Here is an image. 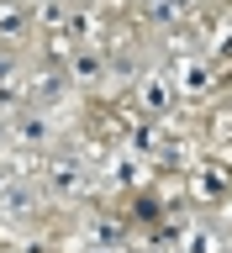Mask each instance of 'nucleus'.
Returning <instances> with one entry per match:
<instances>
[{
    "label": "nucleus",
    "mask_w": 232,
    "mask_h": 253,
    "mask_svg": "<svg viewBox=\"0 0 232 253\" xmlns=\"http://www.w3.org/2000/svg\"><path fill=\"white\" fill-rule=\"evenodd\" d=\"M169 90L185 95V100L211 95V90H217V69H211V58H201V53H180V58H174V74H169Z\"/></svg>",
    "instance_id": "1"
},
{
    "label": "nucleus",
    "mask_w": 232,
    "mask_h": 253,
    "mask_svg": "<svg viewBox=\"0 0 232 253\" xmlns=\"http://www.w3.org/2000/svg\"><path fill=\"white\" fill-rule=\"evenodd\" d=\"M11 142H16V148H27V153H43L47 142H53V122H47V111L21 106V111L11 116Z\"/></svg>",
    "instance_id": "2"
},
{
    "label": "nucleus",
    "mask_w": 232,
    "mask_h": 253,
    "mask_svg": "<svg viewBox=\"0 0 232 253\" xmlns=\"http://www.w3.org/2000/svg\"><path fill=\"white\" fill-rule=\"evenodd\" d=\"M43 190L53 195V201H69V195H79V190H85V164H79V158H47Z\"/></svg>",
    "instance_id": "3"
},
{
    "label": "nucleus",
    "mask_w": 232,
    "mask_h": 253,
    "mask_svg": "<svg viewBox=\"0 0 232 253\" xmlns=\"http://www.w3.org/2000/svg\"><path fill=\"white\" fill-rule=\"evenodd\" d=\"M37 206H43V195H37L32 185H16V179H11V185L0 190V216H5V221H32Z\"/></svg>",
    "instance_id": "4"
},
{
    "label": "nucleus",
    "mask_w": 232,
    "mask_h": 253,
    "mask_svg": "<svg viewBox=\"0 0 232 253\" xmlns=\"http://www.w3.org/2000/svg\"><path fill=\"white\" fill-rule=\"evenodd\" d=\"M138 106L148 111V116H164V111L174 106L169 79H164V74H142V79H138Z\"/></svg>",
    "instance_id": "5"
},
{
    "label": "nucleus",
    "mask_w": 232,
    "mask_h": 253,
    "mask_svg": "<svg viewBox=\"0 0 232 253\" xmlns=\"http://www.w3.org/2000/svg\"><path fill=\"white\" fill-rule=\"evenodd\" d=\"M95 237H100V243H122L127 227H122V221H106V216H100V221H95Z\"/></svg>",
    "instance_id": "6"
},
{
    "label": "nucleus",
    "mask_w": 232,
    "mask_h": 253,
    "mask_svg": "<svg viewBox=\"0 0 232 253\" xmlns=\"http://www.w3.org/2000/svg\"><path fill=\"white\" fill-rule=\"evenodd\" d=\"M5 185H11V174H5V169H0V190H5Z\"/></svg>",
    "instance_id": "7"
},
{
    "label": "nucleus",
    "mask_w": 232,
    "mask_h": 253,
    "mask_svg": "<svg viewBox=\"0 0 232 253\" xmlns=\"http://www.w3.org/2000/svg\"><path fill=\"white\" fill-rule=\"evenodd\" d=\"M100 253H122V248H100Z\"/></svg>",
    "instance_id": "8"
}]
</instances>
